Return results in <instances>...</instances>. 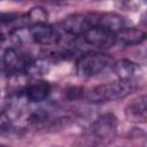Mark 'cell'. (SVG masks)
I'll return each instance as SVG.
<instances>
[{"label": "cell", "mask_w": 147, "mask_h": 147, "mask_svg": "<svg viewBox=\"0 0 147 147\" xmlns=\"http://www.w3.org/2000/svg\"><path fill=\"white\" fill-rule=\"evenodd\" d=\"M117 126L118 121L114 114H103L92 123L88 137L98 144L103 145L115 137L117 132Z\"/></svg>", "instance_id": "obj_4"}, {"label": "cell", "mask_w": 147, "mask_h": 147, "mask_svg": "<svg viewBox=\"0 0 147 147\" xmlns=\"http://www.w3.org/2000/svg\"><path fill=\"white\" fill-rule=\"evenodd\" d=\"M83 95V88L80 87H70L68 91H67V96L72 100V99H78L79 96Z\"/></svg>", "instance_id": "obj_15"}, {"label": "cell", "mask_w": 147, "mask_h": 147, "mask_svg": "<svg viewBox=\"0 0 147 147\" xmlns=\"http://www.w3.org/2000/svg\"><path fill=\"white\" fill-rule=\"evenodd\" d=\"M0 147H3V146H0Z\"/></svg>", "instance_id": "obj_17"}, {"label": "cell", "mask_w": 147, "mask_h": 147, "mask_svg": "<svg viewBox=\"0 0 147 147\" xmlns=\"http://www.w3.org/2000/svg\"><path fill=\"white\" fill-rule=\"evenodd\" d=\"M14 118L7 111H0V136L10 137L18 132Z\"/></svg>", "instance_id": "obj_13"}, {"label": "cell", "mask_w": 147, "mask_h": 147, "mask_svg": "<svg viewBox=\"0 0 147 147\" xmlns=\"http://www.w3.org/2000/svg\"><path fill=\"white\" fill-rule=\"evenodd\" d=\"M2 63L7 74L17 77L30 74L34 63V59L29 53L20 48L9 47L3 52Z\"/></svg>", "instance_id": "obj_3"}, {"label": "cell", "mask_w": 147, "mask_h": 147, "mask_svg": "<svg viewBox=\"0 0 147 147\" xmlns=\"http://www.w3.org/2000/svg\"><path fill=\"white\" fill-rule=\"evenodd\" d=\"M94 14H95L96 26L108 29L115 33L130 26L131 24L130 21H127L125 17L114 13H94Z\"/></svg>", "instance_id": "obj_10"}, {"label": "cell", "mask_w": 147, "mask_h": 147, "mask_svg": "<svg viewBox=\"0 0 147 147\" xmlns=\"http://www.w3.org/2000/svg\"><path fill=\"white\" fill-rule=\"evenodd\" d=\"M47 11L42 7H33L31 10L26 14V20L33 24H40V23H46L47 21Z\"/></svg>", "instance_id": "obj_14"}, {"label": "cell", "mask_w": 147, "mask_h": 147, "mask_svg": "<svg viewBox=\"0 0 147 147\" xmlns=\"http://www.w3.org/2000/svg\"><path fill=\"white\" fill-rule=\"evenodd\" d=\"M125 118L133 123H145L147 117V98L145 94L138 95L129 102L124 109Z\"/></svg>", "instance_id": "obj_9"}, {"label": "cell", "mask_w": 147, "mask_h": 147, "mask_svg": "<svg viewBox=\"0 0 147 147\" xmlns=\"http://www.w3.org/2000/svg\"><path fill=\"white\" fill-rule=\"evenodd\" d=\"M80 38L83 39V41L86 45H88L93 48L100 49L101 52L114 47L117 42L116 33L108 29L101 28V26H94V28L90 29Z\"/></svg>", "instance_id": "obj_6"}, {"label": "cell", "mask_w": 147, "mask_h": 147, "mask_svg": "<svg viewBox=\"0 0 147 147\" xmlns=\"http://www.w3.org/2000/svg\"><path fill=\"white\" fill-rule=\"evenodd\" d=\"M111 63V56L105 52H88L78 57L76 71L79 77L91 78L101 74Z\"/></svg>", "instance_id": "obj_2"}, {"label": "cell", "mask_w": 147, "mask_h": 147, "mask_svg": "<svg viewBox=\"0 0 147 147\" xmlns=\"http://www.w3.org/2000/svg\"><path fill=\"white\" fill-rule=\"evenodd\" d=\"M94 26H96L94 13H75L62 21V29L74 37H82Z\"/></svg>", "instance_id": "obj_5"}, {"label": "cell", "mask_w": 147, "mask_h": 147, "mask_svg": "<svg viewBox=\"0 0 147 147\" xmlns=\"http://www.w3.org/2000/svg\"><path fill=\"white\" fill-rule=\"evenodd\" d=\"M136 85L132 83L125 82H111L98 85L93 87L90 92H87L86 99L92 103H105V102H113L116 100L124 99L131 92H133Z\"/></svg>", "instance_id": "obj_1"}, {"label": "cell", "mask_w": 147, "mask_h": 147, "mask_svg": "<svg viewBox=\"0 0 147 147\" xmlns=\"http://www.w3.org/2000/svg\"><path fill=\"white\" fill-rule=\"evenodd\" d=\"M117 37V41L124 44V45H137L140 44L145 40L146 33L140 30V29H136L133 26H127L121 31H118L116 33Z\"/></svg>", "instance_id": "obj_12"}, {"label": "cell", "mask_w": 147, "mask_h": 147, "mask_svg": "<svg viewBox=\"0 0 147 147\" xmlns=\"http://www.w3.org/2000/svg\"><path fill=\"white\" fill-rule=\"evenodd\" d=\"M29 38L38 45L42 46H55L61 40L60 32L47 23L33 24L29 28Z\"/></svg>", "instance_id": "obj_7"}, {"label": "cell", "mask_w": 147, "mask_h": 147, "mask_svg": "<svg viewBox=\"0 0 147 147\" xmlns=\"http://www.w3.org/2000/svg\"><path fill=\"white\" fill-rule=\"evenodd\" d=\"M0 95H1V88H0Z\"/></svg>", "instance_id": "obj_16"}, {"label": "cell", "mask_w": 147, "mask_h": 147, "mask_svg": "<svg viewBox=\"0 0 147 147\" xmlns=\"http://www.w3.org/2000/svg\"><path fill=\"white\" fill-rule=\"evenodd\" d=\"M52 92V86L46 80H39L33 84L28 85L23 90V95L29 100L30 102L33 103H40L45 101Z\"/></svg>", "instance_id": "obj_11"}, {"label": "cell", "mask_w": 147, "mask_h": 147, "mask_svg": "<svg viewBox=\"0 0 147 147\" xmlns=\"http://www.w3.org/2000/svg\"><path fill=\"white\" fill-rule=\"evenodd\" d=\"M111 69L118 80L125 83L136 84V82L142 76V68L129 59H121L116 61Z\"/></svg>", "instance_id": "obj_8"}]
</instances>
